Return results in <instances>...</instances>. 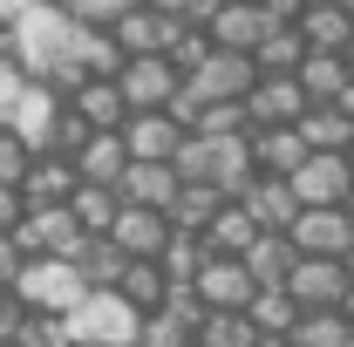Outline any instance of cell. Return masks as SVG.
Wrapping results in <instances>:
<instances>
[{"instance_id":"6da1fadb","label":"cell","mask_w":354,"mask_h":347,"mask_svg":"<svg viewBox=\"0 0 354 347\" xmlns=\"http://www.w3.org/2000/svg\"><path fill=\"white\" fill-rule=\"evenodd\" d=\"M177 177H184V184H212L218 198H245V191L259 184L252 136H184V150H177Z\"/></svg>"},{"instance_id":"7a4b0ae2","label":"cell","mask_w":354,"mask_h":347,"mask_svg":"<svg viewBox=\"0 0 354 347\" xmlns=\"http://www.w3.org/2000/svg\"><path fill=\"white\" fill-rule=\"evenodd\" d=\"M68 334H75V347H136L143 341V313L123 293H88L68 313Z\"/></svg>"},{"instance_id":"3957f363","label":"cell","mask_w":354,"mask_h":347,"mask_svg":"<svg viewBox=\"0 0 354 347\" xmlns=\"http://www.w3.org/2000/svg\"><path fill=\"white\" fill-rule=\"evenodd\" d=\"M14 300L28 306V313H75L88 300V286H82V272L68 259H28V272L14 279Z\"/></svg>"},{"instance_id":"277c9868","label":"cell","mask_w":354,"mask_h":347,"mask_svg":"<svg viewBox=\"0 0 354 347\" xmlns=\"http://www.w3.org/2000/svg\"><path fill=\"white\" fill-rule=\"evenodd\" d=\"M252 82H259V62H252V55H225V48H212V55L184 75V95H191V102H245Z\"/></svg>"},{"instance_id":"5b68a950","label":"cell","mask_w":354,"mask_h":347,"mask_svg":"<svg viewBox=\"0 0 354 347\" xmlns=\"http://www.w3.org/2000/svg\"><path fill=\"white\" fill-rule=\"evenodd\" d=\"M116 88H123L130 116H150V109H171L177 95H184V75H177L171 55H136V62H123Z\"/></svg>"},{"instance_id":"8992f818","label":"cell","mask_w":354,"mask_h":347,"mask_svg":"<svg viewBox=\"0 0 354 347\" xmlns=\"http://www.w3.org/2000/svg\"><path fill=\"white\" fill-rule=\"evenodd\" d=\"M21 252L28 259H75V245H82V218L68 212V205H28V218H21Z\"/></svg>"},{"instance_id":"52a82bcc","label":"cell","mask_w":354,"mask_h":347,"mask_svg":"<svg viewBox=\"0 0 354 347\" xmlns=\"http://www.w3.org/2000/svg\"><path fill=\"white\" fill-rule=\"evenodd\" d=\"M62 116H68V102L55 95V88L28 82L21 88V102H14V116H7V130L21 136L35 157H55V136H62Z\"/></svg>"},{"instance_id":"ba28073f","label":"cell","mask_w":354,"mask_h":347,"mask_svg":"<svg viewBox=\"0 0 354 347\" xmlns=\"http://www.w3.org/2000/svg\"><path fill=\"white\" fill-rule=\"evenodd\" d=\"M286 238H293L300 259H348L354 252V212L348 205H334V212H300Z\"/></svg>"},{"instance_id":"9c48e42d","label":"cell","mask_w":354,"mask_h":347,"mask_svg":"<svg viewBox=\"0 0 354 347\" xmlns=\"http://www.w3.org/2000/svg\"><path fill=\"white\" fill-rule=\"evenodd\" d=\"M286 184H293L300 212H334V205L354 198V164H348V157H307Z\"/></svg>"},{"instance_id":"30bf717a","label":"cell","mask_w":354,"mask_h":347,"mask_svg":"<svg viewBox=\"0 0 354 347\" xmlns=\"http://www.w3.org/2000/svg\"><path fill=\"white\" fill-rule=\"evenodd\" d=\"M286 293H293L300 313H327V306H341L354 293V272H348V259H300Z\"/></svg>"},{"instance_id":"8fae6325","label":"cell","mask_w":354,"mask_h":347,"mask_svg":"<svg viewBox=\"0 0 354 347\" xmlns=\"http://www.w3.org/2000/svg\"><path fill=\"white\" fill-rule=\"evenodd\" d=\"M307 109H313V102H307V88H300V75H259L252 95H245L252 130H293Z\"/></svg>"},{"instance_id":"7c38bea8","label":"cell","mask_w":354,"mask_h":347,"mask_svg":"<svg viewBox=\"0 0 354 347\" xmlns=\"http://www.w3.org/2000/svg\"><path fill=\"white\" fill-rule=\"evenodd\" d=\"M279 21L266 14L259 0H218V14H212V48H225V55H259V41L272 35Z\"/></svg>"},{"instance_id":"4fadbf2b","label":"cell","mask_w":354,"mask_h":347,"mask_svg":"<svg viewBox=\"0 0 354 347\" xmlns=\"http://www.w3.org/2000/svg\"><path fill=\"white\" fill-rule=\"evenodd\" d=\"M191 293L205 313H245L252 293H259V279L245 272V259H205V272L191 279Z\"/></svg>"},{"instance_id":"5bb4252c","label":"cell","mask_w":354,"mask_h":347,"mask_svg":"<svg viewBox=\"0 0 354 347\" xmlns=\"http://www.w3.org/2000/svg\"><path fill=\"white\" fill-rule=\"evenodd\" d=\"M184 123H177L171 109H150V116H130L123 123V143H130V164H177V150H184Z\"/></svg>"},{"instance_id":"9a60e30c","label":"cell","mask_w":354,"mask_h":347,"mask_svg":"<svg viewBox=\"0 0 354 347\" xmlns=\"http://www.w3.org/2000/svg\"><path fill=\"white\" fill-rule=\"evenodd\" d=\"M116 252L130 265H157L164 259V245H171V218L164 212H136V205H123V218H116Z\"/></svg>"},{"instance_id":"2e32d148","label":"cell","mask_w":354,"mask_h":347,"mask_svg":"<svg viewBox=\"0 0 354 347\" xmlns=\"http://www.w3.org/2000/svg\"><path fill=\"white\" fill-rule=\"evenodd\" d=\"M177 35H184V28H177L164 7H130V14L116 21V48H123L130 62H136V55H171Z\"/></svg>"},{"instance_id":"e0dca14e","label":"cell","mask_w":354,"mask_h":347,"mask_svg":"<svg viewBox=\"0 0 354 347\" xmlns=\"http://www.w3.org/2000/svg\"><path fill=\"white\" fill-rule=\"evenodd\" d=\"M116 191H123V205H136V212H164V218H171L184 177H177V164H130Z\"/></svg>"},{"instance_id":"ac0fdd59","label":"cell","mask_w":354,"mask_h":347,"mask_svg":"<svg viewBox=\"0 0 354 347\" xmlns=\"http://www.w3.org/2000/svg\"><path fill=\"white\" fill-rule=\"evenodd\" d=\"M68 164H75V177H82V184H109V191H116V184H123V171H130V143H123V130H95L82 150L68 157Z\"/></svg>"},{"instance_id":"d6986e66","label":"cell","mask_w":354,"mask_h":347,"mask_svg":"<svg viewBox=\"0 0 354 347\" xmlns=\"http://www.w3.org/2000/svg\"><path fill=\"white\" fill-rule=\"evenodd\" d=\"M293 28H300L307 55H348V41H354L348 7H334V0H307V14H300Z\"/></svg>"},{"instance_id":"ffe728a7","label":"cell","mask_w":354,"mask_h":347,"mask_svg":"<svg viewBox=\"0 0 354 347\" xmlns=\"http://www.w3.org/2000/svg\"><path fill=\"white\" fill-rule=\"evenodd\" d=\"M239 205L252 212L259 232H293V218H300V198H293V184H286V177H259Z\"/></svg>"},{"instance_id":"44dd1931","label":"cell","mask_w":354,"mask_h":347,"mask_svg":"<svg viewBox=\"0 0 354 347\" xmlns=\"http://www.w3.org/2000/svg\"><path fill=\"white\" fill-rule=\"evenodd\" d=\"M252 245H259V225H252V212L232 198V205L205 225V252H212V259H245Z\"/></svg>"},{"instance_id":"7402d4cb","label":"cell","mask_w":354,"mask_h":347,"mask_svg":"<svg viewBox=\"0 0 354 347\" xmlns=\"http://www.w3.org/2000/svg\"><path fill=\"white\" fill-rule=\"evenodd\" d=\"M68 265L82 272V286H88V293H116V286H123V272H130V259L116 252V238H82Z\"/></svg>"},{"instance_id":"603a6c76","label":"cell","mask_w":354,"mask_h":347,"mask_svg":"<svg viewBox=\"0 0 354 347\" xmlns=\"http://www.w3.org/2000/svg\"><path fill=\"white\" fill-rule=\"evenodd\" d=\"M68 109L82 116L88 130H123V123H130V102H123V88H116V82H95V75H88V82L68 95Z\"/></svg>"},{"instance_id":"cb8c5ba5","label":"cell","mask_w":354,"mask_h":347,"mask_svg":"<svg viewBox=\"0 0 354 347\" xmlns=\"http://www.w3.org/2000/svg\"><path fill=\"white\" fill-rule=\"evenodd\" d=\"M75 191H82V177H75L68 157H35V171L21 177V198L28 205H68Z\"/></svg>"},{"instance_id":"d4e9b609","label":"cell","mask_w":354,"mask_h":347,"mask_svg":"<svg viewBox=\"0 0 354 347\" xmlns=\"http://www.w3.org/2000/svg\"><path fill=\"white\" fill-rule=\"evenodd\" d=\"M293 265H300V252H293V238H286V232H259V245L245 252V272L259 279V293L286 286V279H293Z\"/></svg>"},{"instance_id":"484cf974","label":"cell","mask_w":354,"mask_h":347,"mask_svg":"<svg viewBox=\"0 0 354 347\" xmlns=\"http://www.w3.org/2000/svg\"><path fill=\"white\" fill-rule=\"evenodd\" d=\"M293 130H300V143H307L313 157H348V150H354V123L334 109V102H327V109H307Z\"/></svg>"},{"instance_id":"4316f807","label":"cell","mask_w":354,"mask_h":347,"mask_svg":"<svg viewBox=\"0 0 354 347\" xmlns=\"http://www.w3.org/2000/svg\"><path fill=\"white\" fill-rule=\"evenodd\" d=\"M307 157L313 150L300 143V130H252V164H259V177H293Z\"/></svg>"},{"instance_id":"83f0119b","label":"cell","mask_w":354,"mask_h":347,"mask_svg":"<svg viewBox=\"0 0 354 347\" xmlns=\"http://www.w3.org/2000/svg\"><path fill=\"white\" fill-rule=\"evenodd\" d=\"M354 82V68H348V55H307L300 62V88H307V102L313 109H327V102H341Z\"/></svg>"},{"instance_id":"f1b7e54d","label":"cell","mask_w":354,"mask_h":347,"mask_svg":"<svg viewBox=\"0 0 354 347\" xmlns=\"http://www.w3.org/2000/svg\"><path fill=\"white\" fill-rule=\"evenodd\" d=\"M68 212L82 218L88 238H109V232H116V218H123V191H109V184H82V191L68 198Z\"/></svg>"},{"instance_id":"f546056e","label":"cell","mask_w":354,"mask_h":347,"mask_svg":"<svg viewBox=\"0 0 354 347\" xmlns=\"http://www.w3.org/2000/svg\"><path fill=\"white\" fill-rule=\"evenodd\" d=\"M232 198H218L212 184H184L177 191V205H171V232H191V238H205V225L225 212Z\"/></svg>"},{"instance_id":"4dcf8cb0","label":"cell","mask_w":354,"mask_h":347,"mask_svg":"<svg viewBox=\"0 0 354 347\" xmlns=\"http://www.w3.org/2000/svg\"><path fill=\"white\" fill-rule=\"evenodd\" d=\"M245 320L259 327L266 341H286V334L300 327V306H293V293H286V286H272V293H252V306H245Z\"/></svg>"},{"instance_id":"1f68e13d","label":"cell","mask_w":354,"mask_h":347,"mask_svg":"<svg viewBox=\"0 0 354 347\" xmlns=\"http://www.w3.org/2000/svg\"><path fill=\"white\" fill-rule=\"evenodd\" d=\"M259 75H300V62H307V41H300V28H272L259 41Z\"/></svg>"},{"instance_id":"d6a6232c","label":"cell","mask_w":354,"mask_h":347,"mask_svg":"<svg viewBox=\"0 0 354 347\" xmlns=\"http://www.w3.org/2000/svg\"><path fill=\"white\" fill-rule=\"evenodd\" d=\"M286 341H293V347H348L354 327H348L341 306H327V313H300V327H293Z\"/></svg>"},{"instance_id":"836d02e7","label":"cell","mask_w":354,"mask_h":347,"mask_svg":"<svg viewBox=\"0 0 354 347\" xmlns=\"http://www.w3.org/2000/svg\"><path fill=\"white\" fill-rule=\"evenodd\" d=\"M116 293H123V300H130L136 313H143V320H150V313H157V306L171 300V279H164V265H130V272H123V286H116Z\"/></svg>"},{"instance_id":"e575fe53","label":"cell","mask_w":354,"mask_h":347,"mask_svg":"<svg viewBox=\"0 0 354 347\" xmlns=\"http://www.w3.org/2000/svg\"><path fill=\"white\" fill-rule=\"evenodd\" d=\"M205 259H212V252H205V238H191V232H171V245H164V279H171V286H191V279H198V272H205Z\"/></svg>"},{"instance_id":"d590c367","label":"cell","mask_w":354,"mask_h":347,"mask_svg":"<svg viewBox=\"0 0 354 347\" xmlns=\"http://www.w3.org/2000/svg\"><path fill=\"white\" fill-rule=\"evenodd\" d=\"M198 347H259V327L245 313H205L198 320Z\"/></svg>"},{"instance_id":"8d00e7d4","label":"cell","mask_w":354,"mask_h":347,"mask_svg":"<svg viewBox=\"0 0 354 347\" xmlns=\"http://www.w3.org/2000/svg\"><path fill=\"white\" fill-rule=\"evenodd\" d=\"M191 136H252V116H245V102H198Z\"/></svg>"},{"instance_id":"74e56055","label":"cell","mask_w":354,"mask_h":347,"mask_svg":"<svg viewBox=\"0 0 354 347\" xmlns=\"http://www.w3.org/2000/svg\"><path fill=\"white\" fill-rule=\"evenodd\" d=\"M130 7H136V0H68L62 14H68L75 28H88V35H116V21H123Z\"/></svg>"},{"instance_id":"f35d334b","label":"cell","mask_w":354,"mask_h":347,"mask_svg":"<svg viewBox=\"0 0 354 347\" xmlns=\"http://www.w3.org/2000/svg\"><path fill=\"white\" fill-rule=\"evenodd\" d=\"M14 347H75L68 313H28V320H21V334H14Z\"/></svg>"},{"instance_id":"ab89813d","label":"cell","mask_w":354,"mask_h":347,"mask_svg":"<svg viewBox=\"0 0 354 347\" xmlns=\"http://www.w3.org/2000/svg\"><path fill=\"white\" fill-rule=\"evenodd\" d=\"M28 171H35V150H28L21 136H14L7 123H0V184H21Z\"/></svg>"},{"instance_id":"60d3db41","label":"cell","mask_w":354,"mask_h":347,"mask_svg":"<svg viewBox=\"0 0 354 347\" xmlns=\"http://www.w3.org/2000/svg\"><path fill=\"white\" fill-rule=\"evenodd\" d=\"M164 14H171L177 28H212V14H218V0H157Z\"/></svg>"},{"instance_id":"b9f144b4","label":"cell","mask_w":354,"mask_h":347,"mask_svg":"<svg viewBox=\"0 0 354 347\" xmlns=\"http://www.w3.org/2000/svg\"><path fill=\"white\" fill-rule=\"evenodd\" d=\"M21 218H28L21 184H0V238H14V232H21Z\"/></svg>"},{"instance_id":"7bdbcfd3","label":"cell","mask_w":354,"mask_h":347,"mask_svg":"<svg viewBox=\"0 0 354 347\" xmlns=\"http://www.w3.org/2000/svg\"><path fill=\"white\" fill-rule=\"evenodd\" d=\"M21 88H28V75L14 68V55H0V123L14 116V102H21Z\"/></svg>"},{"instance_id":"ee69618b","label":"cell","mask_w":354,"mask_h":347,"mask_svg":"<svg viewBox=\"0 0 354 347\" xmlns=\"http://www.w3.org/2000/svg\"><path fill=\"white\" fill-rule=\"evenodd\" d=\"M28 272V252H21V238H0V293H14V279Z\"/></svg>"},{"instance_id":"f6af8a7d","label":"cell","mask_w":354,"mask_h":347,"mask_svg":"<svg viewBox=\"0 0 354 347\" xmlns=\"http://www.w3.org/2000/svg\"><path fill=\"white\" fill-rule=\"evenodd\" d=\"M21 320H28V306L14 300V293H0V347H14V334H21Z\"/></svg>"},{"instance_id":"bcb514c9","label":"cell","mask_w":354,"mask_h":347,"mask_svg":"<svg viewBox=\"0 0 354 347\" xmlns=\"http://www.w3.org/2000/svg\"><path fill=\"white\" fill-rule=\"evenodd\" d=\"M35 7H41V0H0V28H7V35H14V28H21V21H28V14H35Z\"/></svg>"},{"instance_id":"7dc6e473","label":"cell","mask_w":354,"mask_h":347,"mask_svg":"<svg viewBox=\"0 0 354 347\" xmlns=\"http://www.w3.org/2000/svg\"><path fill=\"white\" fill-rule=\"evenodd\" d=\"M334 109H341V116H348V123H354V82H348V95H341V102H334Z\"/></svg>"},{"instance_id":"c3c4849f","label":"cell","mask_w":354,"mask_h":347,"mask_svg":"<svg viewBox=\"0 0 354 347\" xmlns=\"http://www.w3.org/2000/svg\"><path fill=\"white\" fill-rule=\"evenodd\" d=\"M341 313H348V327H354V293H348V300H341Z\"/></svg>"},{"instance_id":"681fc988","label":"cell","mask_w":354,"mask_h":347,"mask_svg":"<svg viewBox=\"0 0 354 347\" xmlns=\"http://www.w3.org/2000/svg\"><path fill=\"white\" fill-rule=\"evenodd\" d=\"M259 347H293V341H266V334H259Z\"/></svg>"},{"instance_id":"f907efd6","label":"cell","mask_w":354,"mask_h":347,"mask_svg":"<svg viewBox=\"0 0 354 347\" xmlns=\"http://www.w3.org/2000/svg\"><path fill=\"white\" fill-rule=\"evenodd\" d=\"M41 7H68V0H41Z\"/></svg>"},{"instance_id":"816d5d0a","label":"cell","mask_w":354,"mask_h":347,"mask_svg":"<svg viewBox=\"0 0 354 347\" xmlns=\"http://www.w3.org/2000/svg\"><path fill=\"white\" fill-rule=\"evenodd\" d=\"M0 55H7V28H0Z\"/></svg>"},{"instance_id":"f5cc1de1","label":"cell","mask_w":354,"mask_h":347,"mask_svg":"<svg viewBox=\"0 0 354 347\" xmlns=\"http://www.w3.org/2000/svg\"><path fill=\"white\" fill-rule=\"evenodd\" d=\"M341 7H348V21H354V0H341Z\"/></svg>"},{"instance_id":"db71d44e","label":"cell","mask_w":354,"mask_h":347,"mask_svg":"<svg viewBox=\"0 0 354 347\" xmlns=\"http://www.w3.org/2000/svg\"><path fill=\"white\" fill-rule=\"evenodd\" d=\"M348 68H354V41H348Z\"/></svg>"},{"instance_id":"11a10c76","label":"cell","mask_w":354,"mask_h":347,"mask_svg":"<svg viewBox=\"0 0 354 347\" xmlns=\"http://www.w3.org/2000/svg\"><path fill=\"white\" fill-rule=\"evenodd\" d=\"M136 7H157V0H136Z\"/></svg>"},{"instance_id":"9f6ffc18","label":"cell","mask_w":354,"mask_h":347,"mask_svg":"<svg viewBox=\"0 0 354 347\" xmlns=\"http://www.w3.org/2000/svg\"><path fill=\"white\" fill-rule=\"evenodd\" d=\"M348 272H354V252H348Z\"/></svg>"},{"instance_id":"6f0895ef","label":"cell","mask_w":354,"mask_h":347,"mask_svg":"<svg viewBox=\"0 0 354 347\" xmlns=\"http://www.w3.org/2000/svg\"><path fill=\"white\" fill-rule=\"evenodd\" d=\"M348 212H354V198H348Z\"/></svg>"},{"instance_id":"680465c9","label":"cell","mask_w":354,"mask_h":347,"mask_svg":"<svg viewBox=\"0 0 354 347\" xmlns=\"http://www.w3.org/2000/svg\"><path fill=\"white\" fill-rule=\"evenodd\" d=\"M348 164H354V150H348Z\"/></svg>"},{"instance_id":"91938a15","label":"cell","mask_w":354,"mask_h":347,"mask_svg":"<svg viewBox=\"0 0 354 347\" xmlns=\"http://www.w3.org/2000/svg\"><path fill=\"white\" fill-rule=\"evenodd\" d=\"M334 7H341V0H334Z\"/></svg>"},{"instance_id":"94428289","label":"cell","mask_w":354,"mask_h":347,"mask_svg":"<svg viewBox=\"0 0 354 347\" xmlns=\"http://www.w3.org/2000/svg\"><path fill=\"white\" fill-rule=\"evenodd\" d=\"M259 7H266V0H259Z\"/></svg>"},{"instance_id":"6125c7cd","label":"cell","mask_w":354,"mask_h":347,"mask_svg":"<svg viewBox=\"0 0 354 347\" xmlns=\"http://www.w3.org/2000/svg\"><path fill=\"white\" fill-rule=\"evenodd\" d=\"M348 347H354V341H348Z\"/></svg>"}]
</instances>
